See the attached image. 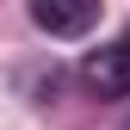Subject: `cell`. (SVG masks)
I'll use <instances>...</instances> for the list:
<instances>
[{
    "label": "cell",
    "mask_w": 130,
    "mask_h": 130,
    "mask_svg": "<svg viewBox=\"0 0 130 130\" xmlns=\"http://www.w3.org/2000/svg\"><path fill=\"white\" fill-rule=\"evenodd\" d=\"M124 130H130V118H124Z\"/></svg>",
    "instance_id": "3"
},
{
    "label": "cell",
    "mask_w": 130,
    "mask_h": 130,
    "mask_svg": "<svg viewBox=\"0 0 130 130\" xmlns=\"http://www.w3.org/2000/svg\"><path fill=\"white\" fill-rule=\"evenodd\" d=\"M31 25H37L43 37H87V31L99 25V6H93V0H37V6H31Z\"/></svg>",
    "instance_id": "2"
},
{
    "label": "cell",
    "mask_w": 130,
    "mask_h": 130,
    "mask_svg": "<svg viewBox=\"0 0 130 130\" xmlns=\"http://www.w3.org/2000/svg\"><path fill=\"white\" fill-rule=\"evenodd\" d=\"M80 80H87L99 99H130V25H124V37H111V43H99V50H87Z\"/></svg>",
    "instance_id": "1"
}]
</instances>
